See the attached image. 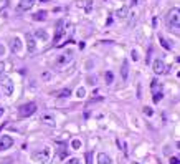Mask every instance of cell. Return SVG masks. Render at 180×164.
<instances>
[{"label": "cell", "mask_w": 180, "mask_h": 164, "mask_svg": "<svg viewBox=\"0 0 180 164\" xmlns=\"http://www.w3.org/2000/svg\"><path fill=\"white\" fill-rule=\"evenodd\" d=\"M152 70H154L156 75H162V73H165V63L162 60H159V58H156L154 63H152Z\"/></svg>", "instance_id": "cell-7"}, {"label": "cell", "mask_w": 180, "mask_h": 164, "mask_svg": "<svg viewBox=\"0 0 180 164\" xmlns=\"http://www.w3.org/2000/svg\"><path fill=\"white\" fill-rule=\"evenodd\" d=\"M2 53H4V48H2V46H0V55H2Z\"/></svg>", "instance_id": "cell-33"}, {"label": "cell", "mask_w": 180, "mask_h": 164, "mask_svg": "<svg viewBox=\"0 0 180 164\" xmlns=\"http://www.w3.org/2000/svg\"><path fill=\"white\" fill-rule=\"evenodd\" d=\"M98 164H113V159H111L107 154L99 153V154H98Z\"/></svg>", "instance_id": "cell-12"}, {"label": "cell", "mask_w": 180, "mask_h": 164, "mask_svg": "<svg viewBox=\"0 0 180 164\" xmlns=\"http://www.w3.org/2000/svg\"><path fill=\"white\" fill-rule=\"evenodd\" d=\"M126 12H127V8H122V10H121V12H117V17H124V15H126Z\"/></svg>", "instance_id": "cell-28"}, {"label": "cell", "mask_w": 180, "mask_h": 164, "mask_svg": "<svg viewBox=\"0 0 180 164\" xmlns=\"http://www.w3.org/2000/svg\"><path fill=\"white\" fill-rule=\"evenodd\" d=\"M113 80H114L113 72H106V85H111V83H113Z\"/></svg>", "instance_id": "cell-21"}, {"label": "cell", "mask_w": 180, "mask_h": 164, "mask_svg": "<svg viewBox=\"0 0 180 164\" xmlns=\"http://www.w3.org/2000/svg\"><path fill=\"white\" fill-rule=\"evenodd\" d=\"M64 33V20H60L56 25V33H55V42H58V40L61 38V35Z\"/></svg>", "instance_id": "cell-10"}, {"label": "cell", "mask_w": 180, "mask_h": 164, "mask_svg": "<svg viewBox=\"0 0 180 164\" xmlns=\"http://www.w3.org/2000/svg\"><path fill=\"white\" fill-rule=\"evenodd\" d=\"M12 50H15V51H20V50H21V42H20V38H13V42H12Z\"/></svg>", "instance_id": "cell-18"}, {"label": "cell", "mask_w": 180, "mask_h": 164, "mask_svg": "<svg viewBox=\"0 0 180 164\" xmlns=\"http://www.w3.org/2000/svg\"><path fill=\"white\" fill-rule=\"evenodd\" d=\"M0 91H2V95H4L5 98L12 96V93H13V81H12L10 78H5L0 81Z\"/></svg>", "instance_id": "cell-4"}, {"label": "cell", "mask_w": 180, "mask_h": 164, "mask_svg": "<svg viewBox=\"0 0 180 164\" xmlns=\"http://www.w3.org/2000/svg\"><path fill=\"white\" fill-rule=\"evenodd\" d=\"M162 98H164V93H162V91H159V93H154V98H152V101H154V103L157 104L160 100H162Z\"/></svg>", "instance_id": "cell-19"}, {"label": "cell", "mask_w": 180, "mask_h": 164, "mask_svg": "<svg viewBox=\"0 0 180 164\" xmlns=\"http://www.w3.org/2000/svg\"><path fill=\"white\" fill-rule=\"evenodd\" d=\"M73 57H74V51L73 50H66V51H63V53L56 58V63H55V65H56L58 68H63V66H66L68 63L73 61Z\"/></svg>", "instance_id": "cell-3"}, {"label": "cell", "mask_w": 180, "mask_h": 164, "mask_svg": "<svg viewBox=\"0 0 180 164\" xmlns=\"http://www.w3.org/2000/svg\"><path fill=\"white\" fill-rule=\"evenodd\" d=\"M27 48H28L30 53H35L36 51V43H35V38H33L32 33H27Z\"/></svg>", "instance_id": "cell-8"}, {"label": "cell", "mask_w": 180, "mask_h": 164, "mask_svg": "<svg viewBox=\"0 0 180 164\" xmlns=\"http://www.w3.org/2000/svg\"><path fill=\"white\" fill-rule=\"evenodd\" d=\"M32 159L36 164H48L50 159H51V149L50 148H43L41 151H35L32 154Z\"/></svg>", "instance_id": "cell-1"}, {"label": "cell", "mask_w": 180, "mask_h": 164, "mask_svg": "<svg viewBox=\"0 0 180 164\" xmlns=\"http://www.w3.org/2000/svg\"><path fill=\"white\" fill-rule=\"evenodd\" d=\"M159 42L162 43V46H164V48H165V50H172V48H173V45H172V43H170V42H167V40L164 38L162 35L159 37Z\"/></svg>", "instance_id": "cell-17"}, {"label": "cell", "mask_w": 180, "mask_h": 164, "mask_svg": "<svg viewBox=\"0 0 180 164\" xmlns=\"http://www.w3.org/2000/svg\"><path fill=\"white\" fill-rule=\"evenodd\" d=\"M167 25L170 28H173L175 32H179V27H180V10L179 8H172L167 15Z\"/></svg>", "instance_id": "cell-2"}, {"label": "cell", "mask_w": 180, "mask_h": 164, "mask_svg": "<svg viewBox=\"0 0 180 164\" xmlns=\"http://www.w3.org/2000/svg\"><path fill=\"white\" fill-rule=\"evenodd\" d=\"M4 70H5V65L2 63V61H0V76L4 75Z\"/></svg>", "instance_id": "cell-30"}, {"label": "cell", "mask_w": 180, "mask_h": 164, "mask_svg": "<svg viewBox=\"0 0 180 164\" xmlns=\"http://www.w3.org/2000/svg\"><path fill=\"white\" fill-rule=\"evenodd\" d=\"M58 146H60V153H58V157L60 159H64V156L68 154V151H66V143L64 141H58Z\"/></svg>", "instance_id": "cell-13"}, {"label": "cell", "mask_w": 180, "mask_h": 164, "mask_svg": "<svg viewBox=\"0 0 180 164\" xmlns=\"http://www.w3.org/2000/svg\"><path fill=\"white\" fill-rule=\"evenodd\" d=\"M86 159H88V164H93V154L88 153V154H86Z\"/></svg>", "instance_id": "cell-27"}, {"label": "cell", "mask_w": 180, "mask_h": 164, "mask_svg": "<svg viewBox=\"0 0 180 164\" xmlns=\"http://www.w3.org/2000/svg\"><path fill=\"white\" fill-rule=\"evenodd\" d=\"M41 121L45 123L46 126H55V123H56V121H55V118H53V114H50V113H45V114H43V116H41Z\"/></svg>", "instance_id": "cell-11"}, {"label": "cell", "mask_w": 180, "mask_h": 164, "mask_svg": "<svg viewBox=\"0 0 180 164\" xmlns=\"http://www.w3.org/2000/svg\"><path fill=\"white\" fill-rule=\"evenodd\" d=\"M81 146H83V143L79 141V139H74V141H73V148H74V149H79Z\"/></svg>", "instance_id": "cell-24"}, {"label": "cell", "mask_w": 180, "mask_h": 164, "mask_svg": "<svg viewBox=\"0 0 180 164\" xmlns=\"http://www.w3.org/2000/svg\"><path fill=\"white\" fill-rule=\"evenodd\" d=\"M66 164H83V163H81V159H79V157H71Z\"/></svg>", "instance_id": "cell-22"}, {"label": "cell", "mask_w": 180, "mask_h": 164, "mask_svg": "<svg viewBox=\"0 0 180 164\" xmlns=\"http://www.w3.org/2000/svg\"><path fill=\"white\" fill-rule=\"evenodd\" d=\"M46 12L45 10H40V12H36L35 15H33V20H36V22H41V20H46Z\"/></svg>", "instance_id": "cell-16"}, {"label": "cell", "mask_w": 180, "mask_h": 164, "mask_svg": "<svg viewBox=\"0 0 180 164\" xmlns=\"http://www.w3.org/2000/svg\"><path fill=\"white\" fill-rule=\"evenodd\" d=\"M117 146H119L121 149H122V153H124V154H127V148H126V143H124L122 139H117Z\"/></svg>", "instance_id": "cell-20"}, {"label": "cell", "mask_w": 180, "mask_h": 164, "mask_svg": "<svg viewBox=\"0 0 180 164\" xmlns=\"http://www.w3.org/2000/svg\"><path fill=\"white\" fill-rule=\"evenodd\" d=\"M144 113L147 114V116H152V114H154V111H152V108L145 106V108H144Z\"/></svg>", "instance_id": "cell-26"}, {"label": "cell", "mask_w": 180, "mask_h": 164, "mask_svg": "<svg viewBox=\"0 0 180 164\" xmlns=\"http://www.w3.org/2000/svg\"><path fill=\"white\" fill-rule=\"evenodd\" d=\"M4 113H5V110H4V108H0V118L4 116Z\"/></svg>", "instance_id": "cell-32"}, {"label": "cell", "mask_w": 180, "mask_h": 164, "mask_svg": "<svg viewBox=\"0 0 180 164\" xmlns=\"http://www.w3.org/2000/svg\"><path fill=\"white\" fill-rule=\"evenodd\" d=\"M35 111H36L35 103H27V104L18 108V116H20V118H28V116H32Z\"/></svg>", "instance_id": "cell-5"}, {"label": "cell", "mask_w": 180, "mask_h": 164, "mask_svg": "<svg viewBox=\"0 0 180 164\" xmlns=\"http://www.w3.org/2000/svg\"><path fill=\"white\" fill-rule=\"evenodd\" d=\"M12 146H13V138L12 136H8V134L0 136V151H7Z\"/></svg>", "instance_id": "cell-6"}, {"label": "cell", "mask_w": 180, "mask_h": 164, "mask_svg": "<svg viewBox=\"0 0 180 164\" xmlns=\"http://www.w3.org/2000/svg\"><path fill=\"white\" fill-rule=\"evenodd\" d=\"M121 76H122V80L129 78V63H127V61H122V66H121Z\"/></svg>", "instance_id": "cell-14"}, {"label": "cell", "mask_w": 180, "mask_h": 164, "mask_svg": "<svg viewBox=\"0 0 180 164\" xmlns=\"http://www.w3.org/2000/svg\"><path fill=\"white\" fill-rule=\"evenodd\" d=\"M170 164H179V157H170Z\"/></svg>", "instance_id": "cell-29"}, {"label": "cell", "mask_w": 180, "mask_h": 164, "mask_svg": "<svg viewBox=\"0 0 180 164\" xmlns=\"http://www.w3.org/2000/svg\"><path fill=\"white\" fill-rule=\"evenodd\" d=\"M35 5V0H20V4H18V8L23 12H28L32 10V7Z\"/></svg>", "instance_id": "cell-9"}, {"label": "cell", "mask_w": 180, "mask_h": 164, "mask_svg": "<svg viewBox=\"0 0 180 164\" xmlns=\"http://www.w3.org/2000/svg\"><path fill=\"white\" fill-rule=\"evenodd\" d=\"M132 57H134L132 60H139V58H137V51H136V50H132Z\"/></svg>", "instance_id": "cell-31"}, {"label": "cell", "mask_w": 180, "mask_h": 164, "mask_svg": "<svg viewBox=\"0 0 180 164\" xmlns=\"http://www.w3.org/2000/svg\"><path fill=\"white\" fill-rule=\"evenodd\" d=\"M70 95H71V91H70V89H63V91H61L60 95H58V96H60V98H68Z\"/></svg>", "instance_id": "cell-23"}, {"label": "cell", "mask_w": 180, "mask_h": 164, "mask_svg": "<svg viewBox=\"0 0 180 164\" xmlns=\"http://www.w3.org/2000/svg\"><path fill=\"white\" fill-rule=\"evenodd\" d=\"M33 37H36L38 40H43V42H46V40L50 38V37H48V33H46L45 30H36V32H35V35H33Z\"/></svg>", "instance_id": "cell-15"}, {"label": "cell", "mask_w": 180, "mask_h": 164, "mask_svg": "<svg viewBox=\"0 0 180 164\" xmlns=\"http://www.w3.org/2000/svg\"><path fill=\"white\" fill-rule=\"evenodd\" d=\"M76 95H78V98H83L86 95V91H84V88H79L78 91H76Z\"/></svg>", "instance_id": "cell-25"}]
</instances>
